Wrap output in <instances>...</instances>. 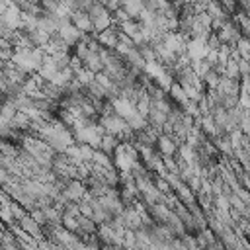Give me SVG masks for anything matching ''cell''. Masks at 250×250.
I'll return each mask as SVG.
<instances>
[{
  "label": "cell",
  "mask_w": 250,
  "mask_h": 250,
  "mask_svg": "<svg viewBox=\"0 0 250 250\" xmlns=\"http://www.w3.org/2000/svg\"><path fill=\"white\" fill-rule=\"evenodd\" d=\"M88 41H90V39H88ZM88 41H82V39H80V41L74 45V55H72V57L84 61V57L88 55Z\"/></svg>",
  "instance_id": "9a60e30c"
},
{
  "label": "cell",
  "mask_w": 250,
  "mask_h": 250,
  "mask_svg": "<svg viewBox=\"0 0 250 250\" xmlns=\"http://www.w3.org/2000/svg\"><path fill=\"white\" fill-rule=\"evenodd\" d=\"M8 203H10V201H8ZM8 203H2V205H0V221H2L4 225H14L16 221H14L12 213H10V207H8Z\"/></svg>",
  "instance_id": "2e32d148"
},
{
  "label": "cell",
  "mask_w": 250,
  "mask_h": 250,
  "mask_svg": "<svg viewBox=\"0 0 250 250\" xmlns=\"http://www.w3.org/2000/svg\"><path fill=\"white\" fill-rule=\"evenodd\" d=\"M117 41H119V29H117L115 23H113L111 27H107L105 31L96 33V43H98L102 49H109V51H113L115 45H117Z\"/></svg>",
  "instance_id": "6da1fadb"
},
{
  "label": "cell",
  "mask_w": 250,
  "mask_h": 250,
  "mask_svg": "<svg viewBox=\"0 0 250 250\" xmlns=\"http://www.w3.org/2000/svg\"><path fill=\"white\" fill-rule=\"evenodd\" d=\"M168 90H170V94H168V96L172 98V102H176L178 105H182V104L186 102V94H184V90H182V88H180L176 82H172Z\"/></svg>",
  "instance_id": "4fadbf2b"
},
{
  "label": "cell",
  "mask_w": 250,
  "mask_h": 250,
  "mask_svg": "<svg viewBox=\"0 0 250 250\" xmlns=\"http://www.w3.org/2000/svg\"><path fill=\"white\" fill-rule=\"evenodd\" d=\"M4 232H6V225H4V223H2V221H0V236H2V234H4Z\"/></svg>",
  "instance_id": "e0dca14e"
},
{
  "label": "cell",
  "mask_w": 250,
  "mask_h": 250,
  "mask_svg": "<svg viewBox=\"0 0 250 250\" xmlns=\"http://www.w3.org/2000/svg\"><path fill=\"white\" fill-rule=\"evenodd\" d=\"M90 164H94V166H98V168H113L111 156H109V154H105V152H102V150H94Z\"/></svg>",
  "instance_id": "30bf717a"
},
{
  "label": "cell",
  "mask_w": 250,
  "mask_h": 250,
  "mask_svg": "<svg viewBox=\"0 0 250 250\" xmlns=\"http://www.w3.org/2000/svg\"><path fill=\"white\" fill-rule=\"evenodd\" d=\"M57 33H59V37H61L68 47H70V45H76V43L80 41V37L84 35V33H80L76 27H72L70 23H68V25H64V27H61Z\"/></svg>",
  "instance_id": "ba28073f"
},
{
  "label": "cell",
  "mask_w": 250,
  "mask_h": 250,
  "mask_svg": "<svg viewBox=\"0 0 250 250\" xmlns=\"http://www.w3.org/2000/svg\"><path fill=\"white\" fill-rule=\"evenodd\" d=\"M84 193H86V188H84V184L78 182V180H70V182L64 186V189H62V195H64L70 203H78V201L84 197Z\"/></svg>",
  "instance_id": "277c9868"
},
{
  "label": "cell",
  "mask_w": 250,
  "mask_h": 250,
  "mask_svg": "<svg viewBox=\"0 0 250 250\" xmlns=\"http://www.w3.org/2000/svg\"><path fill=\"white\" fill-rule=\"evenodd\" d=\"M121 10H123L131 20L137 21L139 14L145 10V2H125V4H121Z\"/></svg>",
  "instance_id": "8fae6325"
},
{
  "label": "cell",
  "mask_w": 250,
  "mask_h": 250,
  "mask_svg": "<svg viewBox=\"0 0 250 250\" xmlns=\"http://www.w3.org/2000/svg\"><path fill=\"white\" fill-rule=\"evenodd\" d=\"M100 250H121V248H117V246H104V248H100Z\"/></svg>",
  "instance_id": "ac0fdd59"
},
{
  "label": "cell",
  "mask_w": 250,
  "mask_h": 250,
  "mask_svg": "<svg viewBox=\"0 0 250 250\" xmlns=\"http://www.w3.org/2000/svg\"><path fill=\"white\" fill-rule=\"evenodd\" d=\"M70 25L76 27L84 35H88V31H92V21H90L86 12H72L70 14Z\"/></svg>",
  "instance_id": "8992f818"
},
{
  "label": "cell",
  "mask_w": 250,
  "mask_h": 250,
  "mask_svg": "<svg viewBox=\"0 0 250 250\" xmlns=\"http://www.w3.org/2000/svg\"><path fill=\"white\" fill-rule=\"evenodd\" d=\"M154 146H156V154L158 156H174L176 150H178V146L174 145V139L168 137V135H162V133L156 137Z\"/></svg>",
  "instance_id": "5b68a950"
},
{
  "label": "cell",
  "mask_w": 250,
  "mask_h": 250,
  "mask_svg": "<svg viewBox=\"0 0 250 250\" xmlns=\"http://www.w3.org/2000/svg\"><path fill=\"white\" fill-rule=\"evenodd\" d=\"M18 227H20V229H21L25 234H29L33 240H37V242H41V240L45 238L43 229H41V227H39V225H37V223H35V221L29 217V213H27V215H25L21 221H18Z\"/></svg>",
  "instance_id": "3957f363"
},
{
  "label": "cell",
  "mask_w": 250,
  "mask_h": 250,
  "mask_svg": "<svg viewBox=\"0 0 250 250\" xmlns=\"http://www.w3.org/2000/svg\"><path fill=\"white\" fill-rule=\"evenodd\" d=\"M117 145H119L117 137L104 133L102 139H100V148H98V150H102V152H105V154H113V150L117 148Z\"/></svg>",
  "instance_id": "9c48e42d"
},
{
  "label": "cell",
  "mask_w": 250,
  "mask_h": 250,
  "mask_svg": "<svg viewBox=\"0 0 250 250\" xmlns=\"http://www.w3.org/2000/svg\"><path fill=\"white\" fill-rule=\"evenodd\" d=\"M109 104H111V107H113V113H115L117 117H121L123 121H129L133 115H137L135 105H133L131 102L123 100V98H115V100H111Z\"/></svg>",
  "instance_id": "7a4b0ae2"
},
{
  "label": "cell",
  "mask_w": 250,
  "mask_h": 250,
  "mask_svg": "<svg viewBox=\"0 0 250 250\" xmlns=\"http://www.w3.org/2000/svg\"><path fill=\"white\" fill-rule=\"evenodd\" d=\"M232 49L236 51L238 59L248 61V57H250V43H248V39H246V37H240V39L234 43V47H232Z\"/></svg>",
  "instance_id": "7c38bea8"
},
{
  "label": "cell",
  "mask_w": 250,
  "mask_h": 250,
  "mask_svg": "<svg viewBox=\"0 0 250 250\" xmlns=\"http://www.w3.org/2000/svg\"><path fill=\"white\" fill-rule=\"evenodd\" d=\"M8 207H10V213H12V217H14V221L18 223V221H21L25 215H27V211L20 205V203H16V201H10L8 203Z\"/></svg>",
  "instance_id": "5bb4252c"
},
{
  "label": "cell",
  "mask_w": 250,
  "mask_h": 250,
  "mask_svg": "<svg viewBox=\"0 0 250 250\" xmlns=\"http://www.w3.org/2000/svg\"><path fill=\"white\" fill-rule=\"evenodd\" d=\"M121 250H135V248H121Z\"/></svg>",
  "instance_id": "d6986e66"
},
{
  "label": "cell",
  "mask_w": 250,
  "mask_h": 250,
  "mask_svg": "<svg viewBox=\"0 0 250 250\" xmlns=\"http://www.w3.org/2000/svg\"><path fill=\"white\" fill-rule=\"evenodd\" d=\"M82 66H84L88 72H92V74H100V72L104 70V66H102V59H100V53L88 51V55H86V57H84V61H82Z\"/></svg>",
  "instance_id": "52a82bcc"
}]
</instances>
